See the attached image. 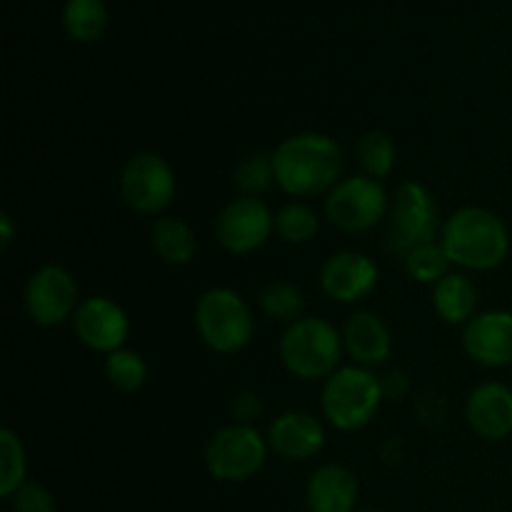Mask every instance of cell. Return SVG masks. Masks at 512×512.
<instances>
[{"label": "cell", "mask_w": 512, "mask_h": 512, "mask_svg": "<svg viewBox=\"0 0 512 512\" xmlns=\"http://www.w3.org/2000/svg\"><path fill=\"white\" fill-rule=\"evenodd\" d=\"M275 183L293 198L330 193L343 175V150L325 133H295L270 153Z\"/></svg>", "instance_id": "6da1fadb"}, {"label": "cell", "mask_w": 512, "mask_h": 512, "mask_svg": "<svg viewBox=\"0 0 512 512\" xmlns=\"http://www.w3.org/2000/svg\"><path fill=\"white\" fill-rule=\"evenodd\" d=\"M440 245L453 265L488 273L500 268L508 258L510 233L498 215L478 205H468L445 220Z\"/></svg>", "instance_id": "7a4b0ae2"}, {"label": "cell", "mask_w": 512, "mask_h": 512, "mask_svg": "<svg viewBox=\"0 0 512 512\" xmlns=\"http://www.w3.org/2000/svg\"><path fill=\"white\" fill-rule=\"evenodd\" d=\"M383 383L363 365H340L323 385V418L343 433L365 428L383 403Z\"/></svg>", "instance_id": "3957f363"}, {"label": "cell", "mask_w": 512, "mask_h": 512, "mask_svg": "<svg viewBox=\"0 0 512 512\" xmlns=\"http://www.w3.org/2000/svg\"><path fill=\"white\" fill-rule=\"evenodd\" d=\"M343 348L338 328L323 318L295 320L278 345L285 370L300 380H328L340 368Z\"/></svg>", "instance_id": "277c9868"}, {"label": "cell", "mask_w": 512, "mask_h": 512, "mask_svg": "<svg viewBox=\"0 0 512 512\" xmlns=\"http://www.w3.org/2000/svg\"><path fill=\"white\" fill-rule=\"evenodd\" d=\"M195 328L210 350L235 355L253 340L255 318L248 303L233 288H210L195 305Z\"/></svg>", "instance_id": "5b68a950"}, {"label": "cell", "mask_w": 512, "mask_h": 512, "mask_svg": "<svg viewBox=\"0 0 512 512\" xmlns=\"http://www.w3.org/2000/svg\"><path fill=\"white\" fill-rule=\"evenodd\" d=\"M268 458V438L250 423L225 425L205 445L208 473L220 483H243L260 473Z\"/></svg>", "instance_id": "8992f818"}, {"label": "cell", "mask_w": 512, "mask_h": 512, "mask_svg": "<svg viewBox=\"0 0 512 512\" xmlns=\"http://www.w3.org/2000/svg\"><path fill=\"white\" fill-rule=\"evenodd\" d=\"M390 250L398 255H408L418 245L435 243L443 230L440 225V208L433 193L415 180H405L395 188L390 198Z\"/></svg>", "instance_id": "52a82bcc"}, {"label": "cell", "mask_w": 512, "mask_h": 512, "mask_svg": "<svg viewBox=\"0 0 512 512\" xmlns=\"http://www.w3.org/2000/svg\"><path fill=\"white\" fill-rule=\"evenodd\" d=\"M390 210V198L380 180L370 175L343 178L325 198V215L345 233H363L375 228Z\"/></svg>", "instance_id": "ba28073f"}, {"label": "cell", "mask_w": 512, "mask_h": 512, "mask_svg": "<svg viewBox=\"0 0 512 512\" xmlns=\"http://www.w3.org/2000/svg\"><path fill=\"white\" fill-rule=\"evenodd\" d=\"M178 180L168 160L158 153H138L123 165L120 198L133 213L160 215L175 198Z\"/></svg>", "instance_id": "9c48e42d"}, {"label": "cell", "mask_w": 512, "mask_h": 512, "mask_svg": "<svg viewBox=\"0 0 512 512\" xmlns=\"http://www.w3.org/2000/svg\"><path fill=\"white\" fill-rule=\"evenodd\" d=\"M78 308V283L68 270L60 265H43L30 275L25 285V310L33 323L55 328L65 320H73Z\"/></svg>", "instance_id": "30bf717a"}, {"label": "cell", "mask_w": 512, "mask_h": 512, "mask_svg": "<svg viewBox=\"0 0 512 512\" xmlns=\"http://www.w3.org/2000/svg\"><path fill=\"white\" fill-rule=\"evenodd\" d=\"M275 230V215L260 198H235L215 218V238L233 255L255 253Z\"/></svg>", "instance_id": "8fae6325"}, {"label": "cell", "mask_w": 512, "mask_h": 512, "mask_svg": "<svg viewBox=\"0 0 512 512\" xmlns=\"http://www.w3.org/2000/svg\"><path fill=\"white\" fill-rule=\"evenodd\" d=\"M73 330L85 348L95 353H115L125 348L130 335V318L113 298H85L73 315Z\"/></svg>", "instance_id": "7c38bea8"}, {"label": "cell", "mask_w": 512, "mask_h": 512, "mask_svg": "<svg viewBox=\"0 0 512 512\" xmlns=\"http://www.w3.org/2000/svg\"><path fill=\"white\" fill-rule=\"evenodd\" d=\"M380 283V270L373 258L355 250L330 255L320 268V290L335 303H358L368 298Z\"/></svg>", "instance_id": "4fadbf2b"}, {"label": "cell", "mask_w": 512, "mask_h": 512, "mask_svg": "<svg viewBox=\"0 0 512 512\" xmlns=\"http://www.w3.org/2000/svg\"><path fill=\"white\" fill-rule=\"evenodd\" d=\"M463 348L475 363L488 368L512 365V313L483 310L463 325Z\"/></svg>", "instance_id": "5bb4252c"}, {"label": "cell", "mask_w": 512, "mask_h": 512, "mask_svg": "<svg viewBox=\"0 0 512 512\" xmlns=\"http://www.w3.org/2000/svg\"><path fill=\"white\" fill-rule=\"evenodd\" d=\"M268 448L290 463L310 460L325 448V428L315 415L288 410L268 428Z\"/></svg>", "instance_id": "9a60e30c"}, {"label": "cell", "mask_w": 512, "mask_h": 512, "mask_svg": "<svg viewBox=\"0 0 512 512\" xmlns=\"http://www.w3.org/2000/svg\"><path fill=\"white\" fill-rule=\"evenodd\" d=\"M470 428L485 440H505L512 433V390L503 383H483L465 405Z\"/></svg>", "instance_id": "2e32d148"}, {"label": "cell", "mask_w": 512, "mask_h": 512, "mask_svg": "<svg viewBox=\"0 0 512 512\" xmlns=\"http://www.w3.org/2000/svg\"><path fill=\"white\" fill-rule=\"evenodd\" d=\"M358 495V478L353 470L340 463H325L313 470L305 490L310 512H353Z\"/></svg>", "instance_id": "e0dca14e"}, {"label": "cell", "mask_w": 512, "mask_h": 512, "mask_svg": "<svg viewBox=\"0 0 512 512\" xmlns=\"http://www.w3.org/2000/svg\"><path fill=\"white\" fill-rule=\"evenodd\" d=\"M343 345L350 358L355 360V365H363V368L385 363L390 358V350H393L388 325L368 310L350 315L343 330Z\"/></svg>", "instance_id": "ac0fdd59"}, {"label": "cell", "mask_w": 512, "mask_h": 512, "mask_svg": "<svg viewBox=\"0 0 512 512\" xmlns=\"http://www.w3.org/2000/svg\"><path fill=\"white\" fill-rule=\"evenodd\" d=\"M433 310L448 325H465L478 313V288L463 273H448L433 285Z\"/></svg>", "instance_id": "d6986e66"}, {"label": "cell", "mask_w": 512, "mask_h": 512, "mask_svg": "<svg viewBox=\"0 0 512 512\" xmlns=\"http://www.w3.org/2000/svg\"><path fill=\"white\" fill-rule=\"evenodd\" d=\"M153 250L170 265H188L198 253V238L185 220L175 215H160L150 230Z\"/></svg>", "instance_id": "ffe728a7"}, {"label": "cell", "mask_w": 512, "mask_h": 512, "mask_svg": "<svg viewBox=\"0 0 512 512\" xmlns=\"http://www.w3.org/2000/svg\"><path fill=\"white\" fill-rule=\"evenodd\" d=\"M63 28L78 43H93L108 28L105 0H65Z\"/></svg>", "instance_id": "44dd1931"}, {"label": "cell", "mask_w": 512, "mask_h": 512, "mask_svg": "<svg viewBox=\"0 0 512 512\" xmlns=\"http://www.w3.org/2000/svg\"><path fill=\"white\" fill-rule=\"evenodd\" d=\"M28 458L23 440L10 428L0 430V498L10 500L25 485Z\"/></svg>", "instance_id": "7402d4cb"}, {"label": "cell", "mask_w": 512, "mask_h": 512, "mask_svg": "<svg viewBox=\"0 0 512 512\" xmlns=\"http://www.w3.org/2000/svg\"><path fill=\"white\" fill-rule=\"evenodd\" d=\"M395 158H398V148L395 140L383 130H370L360 138L358 143V163L363 165L365 175L375 180H383L393 173Z\"/></svg>", "instance_id": "603a6c76"}, {"label": "cell", "mask_w": 512, "mask_h": 512, "mask_svg": "<svg viewBox=\"0 0 512 512\" xmlns=\"http://www.w3.org/2000/svg\"><path fill=\"white\" fill-rule=\"evenodd\" d=\"M105 375L120 393H138L148 383V365L143 355L130 348H120L105 358Z\"/></svg>", "instance_id": "cb8c5ba5"}, {"label": "cell", "mask_w": 512, "mask_h": 512, "mask_svg": "<svg viewBox=\"0 0 512 512\" xmlns=\"http://www.w3.org/2000/svg\"><path fill=\"white\" fill-rule=\"evenodd\" d=\"M320 218L310 205L288 203L275 213V233L290 245H305L318 235Z\"/></svg>", "instance_id": "d4e9b609"}, {"label": "cell", "mask_w": 512, "mask_h": 512, "mask_svg": "<svg viewBox=\"0 0 512 512\" xmlns=\"http://www.w3.org/2000/svg\"><path fill=\"white\" fill-rule=\"evenodd\" d=\"M260 308L268 318L280 320V323H295L305 308V300L300 288H295L288 280H275L260 290Z\"/></svg>", "instance_id": "484cf974"}, {"label": "cell", "mask_w": 512, "mask_h": 512, "mask_svg": "<svg viewBox=\"0 0 512 512\" xmlns=\"http://www.w3.org/2000/svg\"><path fill=\"white\" fill-rule=\"evenodd\" d=\"M450 265L453 263H450L448 253H445V248L440 245V240L418 245V248H413L405 255V270H408L410 278L418 280V283L435 285L438 280H443L445 275L450 273Z\"/></svg>", "instance_id": "4316f807"}, {"label": "cell", "mask_w": 512, "mask_h": 512, "mask_svg": "<svg viewBox=\"0 0 512 512\" xmlns=\"http://www.w3.org/2000/svg\"><path fill=\"white\" fill-rule=\"evenodd\" d=\"M275 183L273 158L270 155H250L235 168V188L238 193L255 198L258 193H265Z\"/></svg>", "instance_id": "83f0119b"}, {"label": "cell", "mask_w": 512, "mask_h": 512, "mask_svg": "<svg viewBox=\"0 0 512 512\" xmlns=\"http://www.w3.org/2000/svg\"><path fill=\"white\" fill-rule=\"evenodd\" d=\"M10 503H13V512H58L53 493L40 483H25L10 498Z\"/></svg>", "instance_id": "f1b7e54d"}, {"label": "cell", "mask_w": 512, "mask_h": 512, "mask_svg": "<svg viewBox=\"0 0 512 512\" xmlns=\"http://www.w3.org/2000/svg\"><path fill=\"white\" fill-rule=\"evenodd\" d=\"M233 410H235V415H238L240 423H245V420H253L255 415L263 410V405L258 403V398H255V395L243 393V395H238V398H235Z\"/></svg>", "instance_id": "f546056e"}, {"label": "cell", "mask_w": 512, "mask_h": 512, "mask_svg": "<svg viewBox=\"0 0 512 512\" xmlns=\"http://www.w3.org/2000/svg\"><path fill=\"white\" fill-rule=\"evenodd\" d=\"M15 238V228H13V220H10V215H0V245L3 248H8L10 243H13Z\"/></svg>", "instance_id": "4dcf8cb0"}, {"label": "cell", "mask_w": 512, "mask_h": 512, "mask_svg": "<svg viewBox=\"0 0 512 512\" xmlns=\"http://www.w3.org/2000/svg\"><path fill=\"white\" fill-rule=\"evenodd\" d=\"M360 512H383V510H360Z\"/></svg>", "instance_id": "1f68e13d"}]
</instances>
